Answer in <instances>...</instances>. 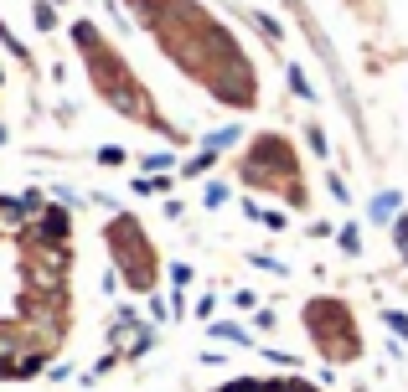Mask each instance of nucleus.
Returning a JSON list of instances; mask_svg holds the SVG:
<instances>
[{"label": "nucleus", "instance_id": "f257e3e1", "mask_svg": "<svg viewBox=\"0 0 408 392\" xmlns=\"http://www.w3.org/2000/svg\"><path fill=\"white\" fill-rule=\"evenodd\" d=\"M109 243L119 248L114 264L130 274V289H150V284H155V258H150L135 217H114V222H109Z\"/></svg>", "mask_w": 408, "mask_h": 392}, {"label": "nucleus", "instance_id": "f03ea898", "mask_svg": "<svg viewBox=\"0 0 408 392\" xmlns=\"http://www.w3.org/2000/svg\"><path fill=\"white\" fill-rule=\"evenodd\" d=\"M305 320H310V331H315V341H320V351L336 356V361H352V351L336 341V331H341V336H357V331H352L347 304H336V299H315L310 310H305Z\"/></svg>", "mask_w": 408, "mask_h": 392}, {"label": "nucleus", "instance_id": "7ed1b4c3", "mask_svg": "<svg viewBox=\"0 0 408 392\" xmlns=\"http://www.w3.org/2000/svg\"><path fill=\"white\" fill-rule=\"evenodd\" d=\"M398 202H403L398 191H382V196H372V222H388V217L398 212Z\"/></svg>", "mask_w": 408, "mask_h": 392}, {"label": "nucleus", "instance_id": "20e7f679", "mask_svg": "<svg viewBox=\"0 0 408 392\" xmlns=\"http://www.w3.org/2000/svg\"><path fill=\"white\" fill-rule=\"evenodd\" d=\"M212 336H223V341H233V346H243V341H248L238 325H212Z\"/></svg>", "mask_w": 408, "mask_h": 392}, {"label": "nucleus", "instance_id": "39448f33", "mask_svg": "<svg viewBox=\"0 0 408 392\" xmlns=\"http://www.w3.org/2000/svg\"><path fill=\"white\" fill-rule=\"evenodd\" d=\"M341 248H347V253H357V248H362V237H357V227H341Z\"/></svg>", "mask_w": 408, "mask_h": 392}, {"label": "nucleus", "instance_id": "423d86ee", "mask_svg": "<svg viewBox=\"0 0 408 392\" xmlns=\"http://www.w3.org/2000/svg\"><path fill=\"white\" fill-rule=\"evenodd\" d=\"M388 325H393V331L408 341V315H398V310H388Z\"/></svg>", "mask_w": 408, "mask_h": 392}, {"label": "nucleus", "instance_id": "0eeeda50", "mask_svg": "<svg viewBox=\"0 0 408 392\" xmlns=\"http://www.w3.org/2000/svg\"><path fill=\"white\" fill-rule=\"evenodd\" d=\"M228 202V186H207V207H223Z\"/></svg>", "mask_w": 408, "mask_h": 392}, {"label": "nucleus", "instance_id": "6e6552de", "mask_svg": "<svg viewBox=\"0 0 408 392\" xmlns=\"http://www.w3.org/2000/svg\"><path fill=\"white\" fill-rule=\"evenodd\" d=\"M393 237H398V243L408 248V217H398V222H393Z\"/></svg>", "mask_w": 408, "mask_h": 392}]
</instances>
